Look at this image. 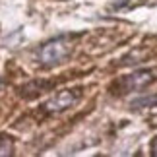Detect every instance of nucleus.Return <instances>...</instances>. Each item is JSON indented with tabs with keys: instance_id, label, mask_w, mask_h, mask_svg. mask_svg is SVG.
<instances>
[{
	"instance_id": "f257e3e1",
	"label": "nucleus",
	"mask_w": 157,
	"mask_h": 157,
	"mask_svg": "<svg viewBox=\"0 0 157 157\" xmlns=\"http://www.w3.org/2000/svg\"><path fill=\"white\" fill-rule=\"evenodd\" d=\"M72 51V43L64 37H58L54 41H49L39 49L37 58L43 66H56L60 62H64L68 58V54Z\"/></svg>"
},
{
	"instance_id": "f03ea898",
	"label": "nucleus",
	"mask_w": 157,
	"mask_h": 157,
	"mask_svg": "<svg viewBox=\"0 0 157 157\" xmlns=\"http://www.w3.org/2000/svg\"><path fill=\"white\" fill-rule=\"evenodd\" d=\"M157 78V74L153 70H138V72H132V74L120 78L117 86L120 87L118 91L120 93H130V91H140L146 86H149L153 80Z\"/></svg>"
},
{
	"instance_id": "7ed1b4c3",
	"label": "nucleus",
	"mask_w": 157,
	"mask_h": 157,
	"mask_svg": "<svg viewBox=\"0 0 157 157\" xmlns=\"http://www.w3.org/2000/svg\"><path fill=\"white\" fill-rule=\"evenodd\" d=\"M80 97H82V91H78V89H62V91L52 95L45 103V111L47 113H62L66 109H70L72 105H76Z\"/></svg>"
},
{
	"instance_id": "20e7f679",
	"label": "nucleus",
	"mask_w": 157,
	"mask_h": 157,
	"mask_svg": "<svg viewBox=\"0 0 157 157\" xmlns=\"http://www.w3.org/2000/svg\"><path fill=\"white\" fill-rule=\"evenodd\" d=\"M12 151H14V142L8 136H0V157L12 155Z\"/></svg>"
},
{
	"instance_id": "39448f33",
	"label": "nucleus",
	"mask_w": 157,
	"mask_h": 157,
	"mask_svg": "<svg viewBox=\"0 0 157 157\" xmlns=\"http://www.w3.org/2000/svg\"><path fill=\"white\" fill-rule=\"evenodd\" d=\"M151 153H153V155H157V140L153 142V146H151Z\"/></svg>"
}]
</instances>
